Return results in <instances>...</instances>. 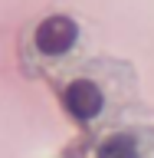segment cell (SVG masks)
I'll return each instance as SVG.
<instances>
[{
    "label": "cell",
    "instance_id": "cell-2",
    "mask_svg": "<svg viewBox=\"0 0 154 158\" xmlns=\"http://www.w3.org/2000/svg\"><path fill=\"white\" fill-rule=\"evenodd\" d=\"M62 102H66V109L72 115L92 118V115H98V109H102V89H98L95 82H89V79H76V82L66 86Z\"/></svg>",
    "mask_w": 154,
    "mask_h": 158
},
{
    "label": "cell",
    "instance_id": "cell-1",
    "mask_svg": "<svg viewBox=\"0 0 154 158\" xmlns=\"http://www.w3.org/2000/svg\"><path fill=\"white\" fill-rule=\"evenodd\" d=\"M76 36H79V30L69 17H49L36 27V49L46 53V56H59L76 43Z\"/></svg>",
    "mask_w": 154,
    "mask_h": 158
},
{
    "label": "cell",
    "instance_id": "cell-3",
    "mask_svg": "<svg viewBox=\"0 0 154 158\" xmlns=\"http://www.w3.org/2000/svg\"><path fill=\"white\" fill-rule=\"evenodd\" d=\"M98 158H138V145L131 135H112L98 145Z\"/></svg>",
    "mask_w": 154,
    "mask_h": 158
}]
</instances>
